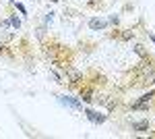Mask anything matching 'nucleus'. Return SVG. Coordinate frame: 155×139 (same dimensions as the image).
Returning <instances> with one entry per match:
<instances>
[{
    "label": "nucleus",
    "instance_id": "1",
    "mask_svg": "<svg viewBox=\"0 0 155 139\" xmlns=\"http://www.w3.org/2000/svg\"><path fill=\"white\" fill-rule=\"evenodd\" d=\"M64 73H66V81L71 83V85H77L79 81H83V73L77 71L74 67H71V64L64 67Z\"/></svg>",
    "mask_w": 155,
    "mask_h": 139
},
{
    "label": "nucleus",
    "instance_id": "2",
    "mask_svg": "<svg viewBox=\"0 0 155 139\" xmlns=\"http://www.w3.org/2000/svg\"><path fill=\"white\" fill-rule=\"evenodd\" d=\"M85 114H87V118H89L91 123H104V120H106V116H104V114H97V112L89 110V108L85 110Z\"/></svg>",
    "mask_w": 155,
    "mask_h": 139
},
{
    "label": "nucleus",
    "instance_id": "3",
    "mask_svg": "<svg viewBox=\"0 0 155 139\" xmlns=\"http://www.w3.org/2000/svg\"><path fill=\"white\" fill-rule=\"evenodd\" d=\"M60 102H62V104H66V106H71V108H77V110H81V108H83L79 100H72V98H66V96H62V98H60Z\"/></svg>",
    "mask_w": 155,
    "mask_h": 139
},
{
    "label": "nucleus",
    "instance_id": "4",
    "mask_svg": "<svg viewBox=\"0 0 155 139\" xmlns=\"http://www.w3.org/2000/svg\"><path fill=\"white\" fill-rule=\"evenodd\" d=\"M149 129V120H137V123H132V131H139V133H143Z\"/></svg>",
    "mask_w": 155,
    "mask_h": 139
},
{
    "label": "nucleus",
    "instance_id": "5",
    "mask_svg": "<svg viewBox=\"0 0 155 139\" xmlns=\"http://www.w3.org/2000/svg\"><path fill=\"white\" fill-rule=\"evenodd\" d=\"M89 27H91V29H104V27H106V21H101V19H91V21H89Z\"/></svg>",
    "mask_w": 155,
    "mask_h": 139
},
{
    "label": "nucleus",
    "instance_id": "6",
    "mask_svg": "<svg viewBox=\"0 0 155 139\" xmlns=\"http://www.w3.org/2000/svg\"><path fill=\"white\" fill-rule=\"evenodd\" d=\"M81 98H83L85 102H91V100H93V92H91V87H85V89H81Z\"/></svg>",
    "mask_w": 155,
    "mask_h": 139
},
{
    "label": "nucleus",
    "instance_id": "7",
    "mask_svg": "<svg viewBox=\"0 0 155 139\" xmlns=\"http://www.w3.org/2000/svg\"><path fill=\"white\" fill-rule=\"evenodd\" d=\"M11 23H12V27H15V29H19V27H21V21H19L17 17H11Z\"/></svg>",
    "mask_w": 155,
    "mask_h": 139
},
{
    "label": "nucleus",
    "instance_id": "8",
    "mask_svg": "<svg viewBox=\"0 0 155 139\" xmlns=\"http://www.w3.org/2000/svg\"><path fill=\"white\" fill-rule=\"evenodd\" d=\"M134 50H137V52H139L141 56H145V50H143V46H137V48H134Z\"/></svg>",
    "mask_w": 155,
    "mask_h": 139
},
{
    "label": "nucleus",
    "instance_id": "9",
    "mask_svg": "<svg viewBox=\"0 0 155 139\" xmlns=\"http://www.w3.org/2000/svg\"><path fill=\"white\" fill-rule=\"evenodd\" d=\"M11 2H12V0H11Z\"/></svg>",
    "mask_w": 155,
    "mask_h": 139
}]
</instances>
